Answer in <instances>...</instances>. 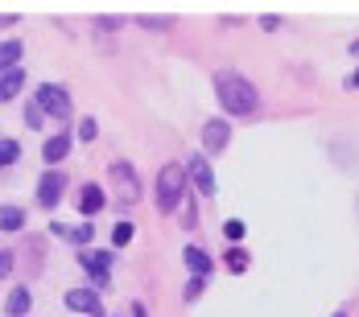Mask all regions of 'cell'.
Returning <instances> with one entry per match:
<instances>
[{
	"instance_id": "6da1fadb",
	"label": "cell",
	"mask_w": 359,
	"mask_h": 317,
	"mask_svg": "<svg viewBox=\"0 0 359 317\" xmlns=\"http://www.w3.org/2000/svg\"><path fill=\"white\" fill-rule=\"evenodd\" d=\"M211 87H215V99H219V107H223L227 115L252 120V115L260 111V91H256V83H252L248 74L223 66V71L211 74Z\"/></svg>"
},
{
	"instance_id": "7a4b0ae2",
	"label": "cell",
	"mask_w": 359,
	"mask_h": 317,
	"mask_svg": "<svg viewBox=\"0 0 359 317\" xmlns=\"http://www.w3.org/2000/svg\"><path fill=\"white\" fill-rule=\"evenodd\" d=\"M186 190H190V177H186V165L182 161H165L157 169V181H153V202L161 214H174L186 202Z\"/></svg>"
},
{
	"instance_id": "3957f363",
	"label": "cell",
	"mask_w": 359,
	"mask_h": 317,
	"mask_svg": "<svg viewBox=\"0 0 359 317\" xmlns=\"http://www.w3.org/2000/svg\"><path fill=\"white\" fill-rule=\"evenodd\" d=\"M108 198L128 211L144 198V185H141V174L133 169V161H108Z\"/></svg>"
},
{
	"instance_id": "277c9868",
	"label": "cell",
	"mask_w": 359,
	"mask_h": 317,
	"mask_svg": "<svg viewBox=\"0 0 359 317\" xmlns=\"http://www.w3.org/2000/svg\"><path fill=\"white\" fill-rule=\"evenodd\" d=\"M34 104L41 107V115H50V120H58V124H67V120L74 115L71 91H67L62 83H37V91H34Z\"/></svg>"
},
{
	"instance_id": "5b68a950",
	"label": "cell",
	"mask_w": 359,
	"mask_h": 317,
	"mask_svg": "<svg viewBox=\"0 0 359 317\" xmlns=\"http://www.w3.org/2000/svg\"><path fill=\"white\" fill-rule=\"evenodd\" d=\"M111 264H116V251H100V247L79 251V268L91 276V288H108L111 284Z\"/></svg>"
},
{
	"instance_id": "8992f818",
	"label": "cell",
	"mask_w": 359,
	"mask_h": 317,
	"mask_svg": "<svg viewBox=\"0 0 359 317\" xmlns=\"http://www.w3.org/2000/svg\"><path fill=\"white\" fill-rule=\"evenodd\" d=\"M62 305H67L71 314H83V317H108V314H104V297H100V288H91V284L67 288Z\"/></svg>"
},
{
	"instance_id": "52a82bcc",
	"label": "cell",
	"mask_w": 359,
	"mask_h": 317,
	"mask_svg": "<svg viewBox=\"0 0 359 317\" xmlns=\"http://www.w3.org/2000/svg\"><path fill=\"white\" fill-rule=\"evenodd\" d=\"M186 177L194 181V190H198L203 198H215V194H219L215 169H211V161H207L203 153H190V157H186Z\"/></svg>"
},
{
	"instance_id": "ba28073f",
	"label": "cell",
	"mask_w": 359,
	"mask_h": 317,
	"mask_svg": "<svg viewBox=\"0 0 359 317\" xmlns=\"http://www.w3.org/2000/svg\"><path fill=\"white\" fill-rule=\"evenodd\" d=\"M62 190H67V174L62 169H46V174L37 177V206L41 211H54L58 202H62Z\"/></svg>"
},
{
	"instance_id": "9c48e42d",
	"label": "cell",
	"mask_w": 359,
	"mask_h": 317,
	"mask_svg": "<svg viewBox=\"0 0 359 317\" xmlns=\"http://www.w3.org/2000/svg\"><path fill=\"white\" fill-rule=\"evenodd\" d=\"M227 144H231V124H227V120H207V124H203V157L211 161V157H219Z\"/></svg>"
},
{
	"instance_id": "30bf717a",
	"label": "cell",
	"mask_w": 359,
	"mask_h": 317,
	"mask_svg": "<svg viewBox=\"0 0 359 317\" xmlns=\"http://www.w3.org/2000/svg\"><path fill=\"white\" fill-rule=\"evenodd\" d=\"M74 206H79V214L91 223V214H100L104 206H108V190H104L100 181H83V185H79V198H74Z\"/></svg>"
},
{
	"instance_id": "8fae6325",
	"label": "cell",
	"mask_w": 359,
	"mask_h": 317,
	"mask_svg": "<svg viewBox=\"0 0 359 317\" xmlns=\"http://www.w3.org/2000/svg\"><path fill=\"white\" fill-rule=\"evenodd\" d=\"M71 148H74V132H50V136L41 141V161H46V169L62 165V161L71 157Z\"/></svg>"
},
{
	"instance_id": "7c38bea8",
	"label": "cell",
	"mask_w": 359,
	"mask_h": 317,
	"mask_svg": "<svg viewBox=\"0 0 359 317\" xmlns=\"http://www.w3.org/2000/svg\"><path fill=\"white\" fill-rule=\"evenodd\" d=\"M17 264L25 268V276H37L41 264H46V244L37 235H21V251H17Z\"/></svg>"
},
{
	"instance_id": "4fadbf2b",
	"label": "cell",
	"mask_w": 359,
	"mask_h": 317,
	"mask_svg": "<svg viewBox=\"0 0 359 317\" xmlns=\"http://www.w3.org/2000/svg\"><path fill=\"white\" fill-rule=\"evenodd\" d=\"M182 264H186V272H190V276H198V281L215 276V260H211V255H207L198 244H186V247H182Z\"/></svg>"
},
{
	"instance_id": "5bb4252c",
	"label": "cell",
	"mask_w": 359,
	"mask_h": 317,
	"mask_svg": "<svg viewBox=\"0 0 359 317\" xmlns=\"http://www.w3.org/2000/svg\"><path fill=\"white\" fill-rule=\"evenodd\" d=\"M29 309H34V293H29V284L8 288V297H4V314L8 317H29Z\"/></svg>"
},
{
	"instance_id": "9a60e30c",
	"label": "cell",
	"mask_w": 359,
	"mask_h": 317,
	"mask_svg": "<svg viewBox=\"0 0 359 317\" xmlns=\"http://www.w3.org/2000/svg\"><path fill=\"white\" fill-rule=\"evenodd\" d=\"M25 223H29V211H25V206H17V202L0 206V231H4V235H21Z\"/></svg>"
},
{
	"instance_id": "2e32d148",
	"label": "cell",
	"mask_w": 359,
	"mask_h": 317,
	"mask_svg": "<svg viewBox=\"0 0 359 317\" xmlns=\"http://www.w3.org/2000/svg\"><path fill=\"white\" fill-rule=\"evenodd\" d=\"M21 58H25V41H21V37H0V74L17 71Z\"/></svg>"
},
{
	"instance_id": "e0dca14e",
	"label": "cell",
	"mask_w": 359,
	"mask_h": 317,
	"mask_svg": "<svg viewBox=\"0 0 359 317\" xmlns=\"http://www.w3.org/2000/svg\"><path fill=\"white\" fill-rule=\"evenodd\" d=\"M21 87H25V66L4 71V74H0V104H13V99L21 95Z\"/></svg>"
},
{
	"instance_id": "ac0fdd59",
	"label": "cell",
	"mask_w": 359,
	"mask_h": 317,
	"mask_svg": "<svg viewBox=\"0 0 359 317\" xmlns=\"http://www.w3.org/2000/svg\"><path fill=\"white\" fill-rule=\"evenodd\" d=\"M223 264H227V272H236V276H244L252 264L248 247H227V255H223Z\"/></svg>"
},
{
	"instance_id": "d6986e66",
	"label": "cell",
	"mask_w": 359,
	"mask_h": 317,
	"mask_svg": "<svg viewBox=\"0 0 359 317\" xmlns=\"http://www.w3.org/2000/svg\"><path fill=\"white\" fill-rule=\"evenodd\" d=\"M67 239H71V244L79 247V251H87V247H91V239H95V227H91V223L83 218L79 227H67Z\"/></svg>"
},
{
	"instance_id": "ffe728a7",
	"label": "cell",
	"mask_w": 359,
	"mask_h": 317,
	"mask_svg": "<svg viewBox=\"0 0 359 317\" xmlns=\"http://www.w3.org/2000/svg\"><path fill=\"white\" fill-rule=\"evenodd\" d=\"M223 239L231 247H240L248 239V223H244V218H227V223H223Z\"/></svg>"
},
{
	"instance_id": "44dd1931",
	"label": "cell",
	"mask_w": 359,
	"mask_h": 317,
	"mask_svg": "<svg viewBox=\"0 0 359 317\" xmlns=\"http://www.w3.org/2000/svg\"><path fill=\"white\" fill-rule=\"evenodd\" d=\"M133 235H137V227L128 223V218H120L116 227H111V251H120V247L133 244Z\"/></svg>"
},
{
	"instance_id": "7402d4cb",
	"label": "cell",
	"mask_w": 359,
	"mask_h": 317,
	"mask_svg": "<svg viewBox=\"0 0 359 317\" xmlns=\"http://www.w3.org/2000/svg\"><path fill=\"white\" fill-rule=\"evenodd\" d=\"M17 161H21V141L0 136V169H8V165H17Z\"/></svg>"
},
{
	"instance_id": "603a6c76",
	"label": "cell",
	"mask_w": 359,
	"mask_h": 317,
	"mask_svg": "<svg viewBox=\"0 0 359 317\" xmlns=\"http://www.w3.org/2000/svg\"><path fill=\"white\" fill-rule=\"evenodd\" d=\"M137 25H141V29H157V34H170V29L178 25V17H149V13H141Z\"/></svg>"
},
{
	"instance_id": "cb8c5ba5",
	"label": "cell",
	"mask_w": 359,
	"mask_h": 317,
	"mask_svg": "<svg viewBox=\"0 0 359 317\" xmlns=\"http://www.w3.org/2000/svg\"><path fill=\"white\" fill-rule=\"evenodd\" d=\"M74 136H79L83 144H91L95 136H100V120H95V115H83V124L74 128Z\"/></svg>"
},
{
	"instance_id": "d4e9b609",
	"label": "cell",
	"mask_w": 359,
	"mask_h": 317,
	"mask_svg": "<svg viewBox=\"0 0 359 317\" xmlns=\"http://www.w3.org/2000/svg\"><path fill=\"white\" fill-rule=\"evenodd\" d=\"M13 272H17V251H8V247H4V251H0V284L8 281Z\"/></svg>"
},
{
	"instance_id": "484cf974",
	"label": "cell",
	"mask_w": 359,
	"mask_h": 317,
	"mask_svg": "<svg viewBox=\"0 0 359 317\" xmlns=\"http://www.w3.org/2000/svg\"><path fill=\"white\" fill-rule=\"evenodd\" d=\"M25 124H29V128H41V124H46V115H41V107H37L34 99L25 104Z\"/></svg>"
},
{
	"instance_id": "4316f807",
	"label": "cell",
	"mask_w": 359,
	"mask_h": 317,
	"mask_svg": "<svg viewBox=\"0 0 359 317\" xmlns=\"http://www.w3.org/2000/svg\"><path fill=\"white\" fill-rule=\"evenodd\" d=\"M203 288H207V281L190 276V281H186V293H182V297H186V301H198V297H203Z\"/></svg>"
},
{
	"instance_id": "83f0119b",
	"label": "cell",
	"mask_w": 359,
	"mask_h": 317,
	"mask_svg": "<svg viewBox=\"0 0 359 317\" xmlns=\"http://www.w3.org/2000/svg\"><path fill=\"white\" fill-rule=\"evenodd\" d=\"M178 211H182V227H186V231H190V227H194V218H198V214H194V202H190V198H186V202H182Z\"/></svg>"
},
{
	"instance_id": "f1b7e54d",
	"label": "cell",
	"mask_w": 359,
	"mask_h": 317,
	"mask_svg": "<svg viewBox=\"0 0 359 317\" xmlns=\"http://www.w3.org/2000/svg\"><path fill=\"white\" fill-rule=\"evenodd\" d=\"M260 29H269V34L281 29V17H277V13H264V17H260Z\"/></svg>"
},
{
	"instance_id": "f546056e",
	"label": "cell",
	"mask_w": 359,
	"mask_h": 317,
	"mask_svg": "<svg viewBox=\"0 0 359 317\" xmlns=\"http://www.w3.org/2000/svg\"><path fill=\"white\" fill-rule=\"evenodd\" d=\"M95 25H100V29H120L124 17H95Z\"/></svg>"
},
{
	"instance_id": "4dcf8cb0",
	"label": "cell",
	"mask_w": 359,
	"mask_h": 317,
	"mask_svg": "<svg viewBox=\"0 0 359 317\" xmlns=\"http://www.w3.org/2000/svg\"><path fill=\"white\" fill-rule=\"evenodd\" d=\"M17 21H21V17H13V13H0V29H17Z\"/></svg>"
},
{
	"instance_id": "1f68e13d",
	"label": "cell",
	"mask_w": 359,
	"mask_h": 317,
	"mask_svg": "<svg viewBox=\"0 0 359 317\" xmlns=\"http://www.w3.org/2000/svg\"><path fill=\"white\" fill-rule=\"evenodd\" d=\"M50 235L54 239H67V223H50Z\"/></svg>"
},
{
	"instance_id": "d6a6232c",
	"label": "cell",
	"mask_w": 359,
	"mask_h": 317,
	"mask_svg": "<svg viewBox=\"0 0 359 317\" xmlns=\"http://www.w3.org/2000/svg\"><path fill=\"white\" fill-rule=\"evenodd\" d=\"M347 87H351V91H359V66L351 74H347Z\"/></svg>"
},
{
	"instance_id": "836d02e7",
	"label": "cell",
	"mask_w": 359,
	"mask_h": 317,
	"mask_svg": "<svg viewBox=\"0 0 359 317\" xmlns=\"http://www.w3.org/2000/svg\"><path fill=\"white\" fill-rule=\"evenodd\" d=\"M133 317H149V309H144L141 301H137V305H133Z\"/></svg>"
},
{
	"instance_id": "e575fe53",
	"label": "cell",
	"mask_w": 359,
	"mask_h": 317,
	"mask_svg": "<svg viewBox=\"0 0 359 317\" xmlns=\"http://www.w3.org/2000/svg\"><path fill=\"white\" fill-rule=\"evenodd\" d=\"M351 54H359V41H351Z\"/></svg>"
},
{
	"instance_id": "d590c367",
	"label": "cell",
	"mask_w": 359,
	"mask_h": 317,
	"mask_svg": "<svg viewBox=\"0 0 359 317\" xmlns=\"http://www.w3.org/2000/svg\"><path fill=\"white\" fill-rule=\"evenodd\" d=\"M334 317H351V314H347V309H339V314H334Z\"/></svg>"
}]
</instances>
